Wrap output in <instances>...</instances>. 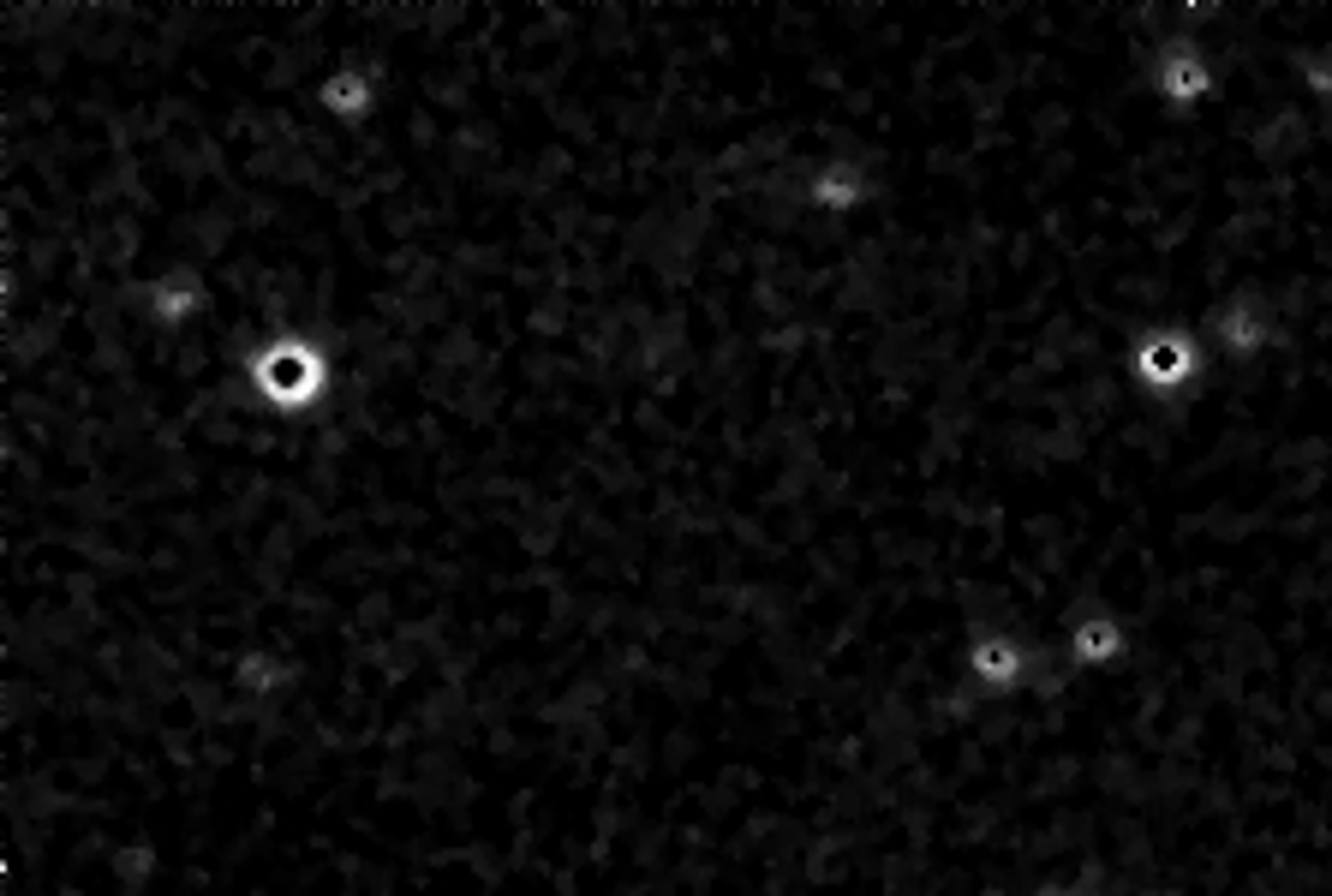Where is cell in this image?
<instances>
[{
  "instance_id": "cell-1",
  "label": "cell",
  "mask_w": 1332,
  "mask_h": 896,
  "mask_svg": "<svg viewBox=\"0 0 1332 896\" xmlns=\"http://www.w3.org/2000/svg\"><path fill=\"white\" fill-rule=\"evenodd\" d=\"M1136 370H1141L1147 383L1171 389V383H1183V377L1195 370V347H1190V341H1177V335H1153V341H1141Z\"/></svg>"
},
{
  "instance_id": "cell-2",
  "label": "cell",
  "mask_w": 1332,
  "mask_h": 896,
  "mask_svg": "<svg viewBox=\"0 0 1332 896\" xmlns=\"http://www.w3.org/2000/svg\"><path fill=\"white\" fill-rule=\"evenodd\" d=\"M1201 84H1207V72H1201L1195 60H1183V54H1177V60H1171V79H1165V90H1171V96L1183 102V96H1195Z\"/></svg>"
},
{
  "instance_id": "cell-3",
  "label": "cell",
  "mask_w": 1332,
  "mask_h": 896,
  "mask_svg": "<svg viewBox=\"0 0 1332 896\" xmlns=\"http://www.w3.org/2000/svg\"><path fill=\"white\" fill-rule=\"evenodd\" d=\"M974 663H980V669H986V682H1010V676H1004V669H1010V663H1016V651H1010V645H992V640H986V645H980V657H974Z\"/></svg>"
},
{
  "instance_id": "cell-4",
  "label": "cell",
  "mask_w": 1332,
  "mask_h": 896,
  "mask_svg": "<svg viewBox=\"0 0 1332 896\" xmlns=\"http://www.w3.org/2000/svg\"><path fill=\"white\" fill-rule=\"evenodd\" d=\"M825 192V203H855V192H860V180H825L819 186Z\"/></svg>"
}]
</instances>
